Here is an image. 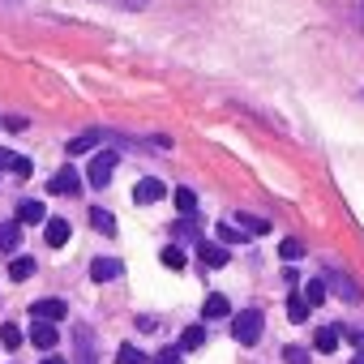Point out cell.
<instances>
[{"mask_svg":"<svg viewBox=\"0 0 364 364\" xmlns=\"http://www.w3.org/2000/svg\"><path fill=\"white\" fill-rule=\"evenodd\" d=\"M107 5H120V9H146L150 0H107Z\"/></svg>","mask_w":364,"mask_h":364,"instance_id":"obj_32","label":"cell"},{"mask_svg":"<svg viewBox=\"0 0 364 364\" xmlns=\"http://www.w3.org/2000/svg\"><path fill=\"white\" fill-rule=\"evenodd\" d=\"M73 338H77V364H95V334L82 326Z\"/></svg>","mask_w":364,"mask_h":364,"instance_id":"obj_11","label":"cell"},{"mask_svg":"<svg viewBox=\"0 0 364 364\" xmlns=\"http://www.w3.org/2000/svg\"><path fill=\"white\" fill-rule=\"evenodd\" d=\"M309 309H313V304H309L304 296H296V291L287 296V317H291L296 326H300V321H309Z\"/></svg>","mask_w":364,"mask_h":364,"instance_id":"obj_13","label":"cell"},{"mask_svg":"<svg viewBox=\"0 0 364 364\" xmlns=\"http://www.w3.org/2000/svg\"><path fill=\"white\" fill-rule=\"evenodd\" d=\"M326 291H330V287H326V279H313V283L304 287V300H309V304H321V300H326Z\"/></svg>","mask_w":364,"mask_h":364,"instance_id":"obj_21","label":"cell"},{"mask_svg":"<svg viewBox=\"0 0 364 364\" xmlns=\"http://www.w3.org/2000/svg\"><path fill=\"white\" fill-rule=\"evenodd\" d=\"M116 163H120V154L116 150H103V154H95L90 159V167H86V180L95 189H107L112 185V171H116Z\"/></svg>","mask_w":364,"mask_h":364,"instance_id":"obj_2","label":"cell"},{"mask_svg":"<svg viewBox=\"0 0 364 364\" xmlns=\"http://www.w3.org/2000/svg\"><path fill=\"white\" fill-rule=\"evenodd\" d=\"M14 176L26 180V176H31V159H14Z\"/></svg>","mask_w":364,"mask_h":364,"instance_id":"obj_31","label":"cell"},{"mask_svg":"<svg viewBox=\"0 0 364 364\" xmlns=\"http://www.w3.org/2000/svg\"><path fill=\"white\" fill-rule=\"evenodd\" d=\"M90 223H95V228H99L103 236H116V219H112V215H107L103 206H95V210H90Z\"/></svg>","mask_w":364,"mask_h":364,"instance_id":"obj_18","label":"cell"},{"mask_svg":"<svg viewBox=\"0 0 364 364\" xmlns=\"http://www.w3.org/2000/svg\"><path fill=\"white\" fill-rule=\"evenodd\" d=\"M283 360L287 364H309V351L304 347H283Z\"/></svg>","mask_w":364,"mask_h":364,"instance_id":"obj_28","label":"cell"},{"mask_svg":"<svg viewBox=\"0 0 364 364\" xmlns=\"http://www.w3.org/2000/svg\"><path fill=\"white\" fill-rule=\"evenodd\" d=\"M56 338H60V334H56V321H35V330H31V343H35V347L52 351V347H56Z\"/></svg>","mask_w":364,"mask_h":364,"instance_id":"obj_9","label":"cell"},{"mask_svg":"<svg viewBox=\"0 0 364 364\" xmlns=\"http://www.w3.org/2000/svg\"><path fill=\"white\" fill-rule=\"evenodd\" d=\"M219 240H228V245H240V240H245V232H240V228H223V223H219Z\"/></svg>","mask_w":364,"mask_h":364,"instance_id":"obj_29","label":"cell"},{"mask_svg":"<svg viewBox=\"0 0 364 364\" xmlns=\"http://www.w3.org/2000/svg\"><path fill=\"white\" fill-rule=\"evenodd\" d=\"M90 146H95V133H86V137H73V141H69V154H86Z\"/></svg>","mask_w":364,"mask_h":364,"instance_id":"obj_27","label":"cell"},{"mask_svg":"<svg viewBox=\"0 0 364 364\" xmlns=\"http://www.w3.org/2000/svg\"><path fill=\"white\" fill-rule=\"evenodd\" d=\"M22 245V223H0V249H18Z\"/></svg>","mask_w":364,"mask_h":364,"instance_id":"obj_15","label":"cell"},{"mask_svg":"<svg viewBox=\"0 0 364 364\" xmlns=\"http://www.w3.org/2000/svg\"><path fill=\"white\" fill-rule=\"evenodd\" d=\"M163 266H167V270H180V266H185V253H180L176 245H171V249H163Z\"/></svg>","mask_w":364,"mask_h":364,"instance_id":"obj_26","label":"cell"},{"mask_svg":"<svg viewBox=\"0 0 364 364\" xmlns=\"http://www.w3.org/2000/svg\"><path fill=\"white\" fill-rule=\"evenodd\" d=\"M279 253H283V262H296V257H304V245L300 240H283Z\"/></svg>","mask_w":364,"mask_h":364,"instance_id":"obj_24","label":"cell"},{"mask_svg":"<svg viewBox=\"0 0 364 364\" xmlns=\"http://www.w3.org/2000/svg\"><path fill=\"white\" fill-rule=\"evenodd\" d=\"M163 193H167V185H163V180L146 176V180H137V189H133V202H137V206H150V202H159Z\"/></svg>","mask_w":364,"mask_h":364,"instance_id":"obj_4","label":"cell"},{"mask_svg":"<svg viewBox=\"0 0 364 364\" xmlns=\"http://www.w3.org/2000/svg\"><path fill=\"white\" fill-rule=\"evenodd\" d=\"M154 364H180V347H167V351H159V355H154Z\"/></svg>","mask_w":364,"mask_h":364,"instance_id":"obj_30","label":"cell"},{"mask_svg":"<svg viewBox=\"0 0 364 364\" xmlns=\"http://www.w3.org/2000/svg\"><path fill=\"white\" fill-rule=\"evenodd\" d=\"M5 129H9V133H22V129H26V120H22V116H5Z\"/></svg>","mask_w":364,"mask_h":364,"instance_id":"obj_33","label":"cell"},{"mask_svg":"<svg viewBox=\"0 0 364 364\" xmlns=\"http://www.w3.org/2000/svg\"><path fill=\"white\" fill-rule=\"evenodd\" d=\"M43 364H65V360H60V355H48V360H43Z\"/></svg>","mask_w":364,"mask_h":364,"instance_id":"obj_35","label":"cell"},{"mask_svg":"<svg viewBox=\"0 0 364 364\" xmlns=\"http://www.w3.org/2000/svg\"><path fill=\"white\" fill-rule=\"evenodd\" d=\"M18 223H43V206L39 202H22L18 206Z\"/></svg>","mask_w":364,"mask_h":364,"instance_id":"obj_20","label":"cell"},{"mask_svg":"<svg viewBox=\"0 0 364 364\" xmlns=\"http://www.w3.org/2000/svg\"><path fill=\"white\" fill-rule=\"evenodd\" d=\"M313 347H317V351H334V347H338V326H326V330H317Z\"/></svg>","mask_w":364,"mask_h":364,"instance_id":"obj_19","label":"cell"},{"mask_svg":"<svg viewBox=\"0 0 364 364\" xmlns=\"http://www.w3.org/2000/svg\"><path fill=\"white\" fill-rule=\"evenodd\" d=\"M228 313H232L228 296H219V291H215V296H206V304H202V317H210V321H215V317H228Z\"/></svg>","mask_w":364,"mask_h":364,"instance_id":"obj_12","label":"cell"},{"mask_svg":"<svg viewBox=\"0 0 364 364\" xmlns=\"http://www.w3.org/2000/svg\"><path fill=\"white\" fill-rule=\"evenodd\" d=\"M198 257H202V266H210V270L228 266V249L215 245V240H202V245H198Z\"/></svg>","mask_w":364,"mask_h":364,"instance_id":"obj_6","label":"cell"},{"mask_svg":"<svg viewBox=\"0 0 364 364\" xmlns=\"http://www.w3.org/2000/svg\"><path fill=\"white\" fill-rule=\"evenodd\" d=\"M43 240H48L52 249H60V245H69V223H65V219H52V223L43 228Z\"/></svg>","mask_w":364,"mask_h":364,"instance_id":"obj_10","label":"cell"},{"mask_svg":"<svg viewBox=\"0 0 364 364\" xmlns=\"http://www.w3.org/2000/svg\"><path fill=\"white\" fill-rule=\"evenodd\" d=\"M321 279H326V287H330L338 300H347V304H355V300H360V287H355V283H351L343 270H326Z\"/></svg>","mask_w":364,"mask_h":364,"instance_id":"obj_3","label":"cell"},{"mask_svg":"<svg viewBox=\"0 0 364 364\" xmlns=\"http://www.w3.org/2000/svg\"><path fill=\"white\" fill-rule=\"evenodd\" d=\"M202 343H206V330L202 326H189L185 334H180V351H198Z\"/></svg>","mask_w":364,"mask_h":364,"instance_id":"obj_17","label":"cell"},{"mask_svg":"<svg viewBox=\"0 0 364 364\" xmlns=\"http://www.w3.org/2000/svg\"><path fill=\"white\" fill-rule=\"evenodd\" d=\"M355 351H360V355H364V334H355Z\"/></svg>","mask_w":364,"mask_h":364,"instance_id":"obj_34","label":"cell"},{"mask_svg":"<svg viewBox=\"0 0 364 364\" xmlns=\"http://www.w3.org/2000/svg\"><path fill=\"white\" fill-rule=\"evenodd\" d=\"M351 364H364V355H355V360H351Z\"/></svg>","mask_w":364,"mask_h":364,"instance_id":"obj_36","label":"cell"},{"mask_svg":"<svg viewBox=\"0 0 364 364\" xmlns=\"http://www.w3.org/2000/svg\"><path fill=\"white\" fill-rule=\"evenodd\" d=\"M48 189H52V193H65V198L77 193V171H73V167H60V171L48 180Z\"/></svg>","mask_w":364,"mask_h":364,"instance_id":"obj_7","label":"cell"},{"mask_svg":"<svg viewBox=\"0 0 364 364\" xmlns=\"http://www.w3.org/2000/svg\"><path fill=\"white\" fill-rule=\"evenodd\" d=\"M240 232H257V236H262V232H270V223L257 219V215H240Z\"/></svg>","mask_w":364,"mask_h":364,"instance_id":"obj_23","label":"cell"},{"mask_svg":"<svg viewBox=\"0 0 364 364\" xmlns=\"http://www.w3.org/2000/svg\"><path fill=\"white\" fill-rule=\"evenodd\" d=\"M176 206L185 210V215H193V206H198V198H193V189H176Z\"/></svg>","mask_w":364,"mask_h":364,"instance_id":"obj_25","label":"cell"},{"mask_svg":"<svg viewBox=\"0 0 364 364\" xmlns=\"http://www.w3.org/2000/svg\"><path fill=\"white\" fill-rule=\"evenodd\" d=\"M0 343H5L9 351H18V347L26 343V334H22V330H18L14 321H5V326H0Z\"/></svg>","mask_w":364,"mask_h":364,"instance_id":"obj_16","label":"cell"},{"mask_svg":"<svg viewBox=\"0 0 364 364\" xmlns=\"http://www.w3.org/2000/svg\"><path fill=\"white\" fill-rule=\"evenodd\" d=\"M31 274H35V257H14V262H9V279H14V283H22V279H31Z\"/></svg>","mask_w":364,"mask_h":364,"instance_id":"obj_14","label":"cell"},{"mask_svg":"<svg viewBox=\"0 0 364 364\" xmlns=\"http://www.w3.org/2000/svg\"><path fill=\"white\" fill-rule=\"evenodd\" d=\"M116 274H120V262H116V257H95V262H90V279H95V283H112Z\"/></svg>","mask_w":364,"mask_h":364,"instance_id":"obj_8","label":"cell"},{"mask_svg":"<svg viewBox=\"0 0 364 364\" xmlns=\"http://www.w3.org/2000/svg\"><path fill=\"white\" fill-rule=\"evenodd\" d=\"M262 330H266L262 309H245V313H236V317H232V338H236V343H245V347H253V343L262 338Z\"/></svg>","mask_w":364,"mask_h":364,"instance_id":"obj_1","label":"cell"},{"mask_svg":"<svg viewBox=\"0 0 364 364\" xmlns=\"http://www.w3.org/2000/svg\"><path fill=\"white\" fill-rule=\"evenodd\" d=\"M31 313H35V321H60V317L69 313V304H65V300H35Z\"/></svg>","mask_w":364,"mask_h":364,"instance_id":"obj_5","label":"cell"},{"mask_svg":"<svg viewBox=\"0 0 364 364\" xmlns=\"http://www.w3.org/2000/svg\"><path fill=\"white\" fill-rule=\"evenodd\" d=\"M116 364H146V355H141L133 343H124V347L116 351Z\"/></svg>","mask_w":364,"mask_h":364,"instance_id":"obj_22","label":"cell"}]
</instances>
